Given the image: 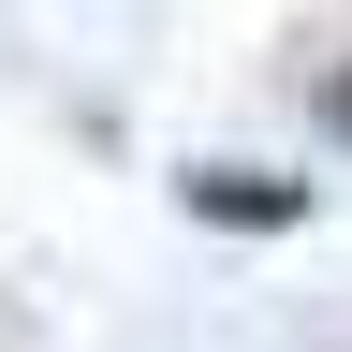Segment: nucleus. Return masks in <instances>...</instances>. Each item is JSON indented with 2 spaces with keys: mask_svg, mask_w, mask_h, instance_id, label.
Wrapping results in <instances>:
<instances>
[{
  "mask_svg": "<svg viewBox=\"0 0 352 352\" xmlns=\"http://www.w3.org/2000/svg\"><path fill=\"white\" fill-rule=\"evenodd\" d=\"M323 118H338V132H352V59H338V74H323Z\"/></svg>",
  "mask_w": 352,
  "mask_h": 352,
  "instance_id": "f03ea898",
  "label": "nucleus"
},
{
  "mask_svg": "<svg viewBox=\"0 0 352 352\" xmlns=\"http://www.w3.org/2000/svg\"><path fill=\"white\" fill-rule=\"evenodd\" d=\"M176 206L220 220V235H294L308 220V176H264V162H191L176 176Z\"/></svg>",
  "mask_w": 352,
  "mask_h": 352,
  "instance_id": "f257e3e1",
  "label": "nucleus"
}]
</instances>
